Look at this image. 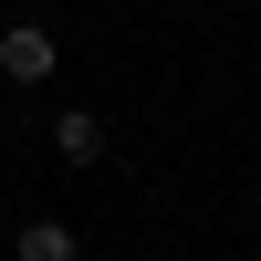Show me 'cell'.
Wrapping results in <instances>:
<instances>
[{
	"label": "cell",
	"mask_w": 261,
	"mask_h": 261,
	"mask_svg": "<svg viewBox=\"0 0 261 261\" xmlns=\"http://www.w3.org/2000/svg\"><path fill=\"white\" fill-rule=\"evenodd\" d=\"M53 63H63V42L42 32V21H11V32H0V73H11V84H42Z\"/></svg>",
	"instance_id": "obj_1"
},
{
	"label": "cell",
	"mask_w": 261,
	"mask_h": 261,
	"mask_svg": "<svg viewBox=\"0 0 261 261\" xmlns=\"http://www.w3.org/2000/svg\"><path fill=\"white\" fill-rule=\"evenodd\" d=\"M42 136H53V157H63V167H94V157H105V125L84 115V105H63V115L42 125Z\"/></svg>",
	"instance_id": "obj_2"
},
{
	"label": "cell",
	"mask_w": 261,
	"mask_h": 261,
	"mask_svg": "<svg viewBox=\"0 0 261 261\" xmlns=\"http://www.w3.org/2000/svg\"><path fill=\"white\" fill-rule=\"evenodd\" d=\"M11 261H84V230H73V220H21Z\"/></svg>",
	"instance_id": "obj_3"
}]
</instances>
